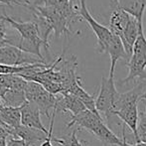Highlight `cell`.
Here are the masks:
<instances>
[{
	"label": "cell",
	"instance_id": "obj_16",
	"mask_svg": "<svg viewBox=\"0 0 146 146\" xmlns=\"http://www.w3.org/2000/svg\"><path fill=\"white\" fill-rule=\"evenodd\" d=\"M113 1L121 9L126 11L136 19L143 18L146 8V0H113Z\"/></svg>",
	"mask_w": 146,
	"mask_h": 146
},
{
	"label": "cell",
	"instance_id": "obj_8",
	"mask_svg": "<svg viewBox=\"0 0 146 146\" xmlns=\"http://www.w3.org/2000/svg\"><path fill=\"white\" fill-rule=\"evenodd\" d=\"M57 113H70L71 115H78L81 112L87 110L85 104L76 96L69 92H63L56 96V106H55Z\"/></svg>",
	"mask_w": 146,
	"mask_h": 146
},
{
	"label": "cell",
	"instance_id": "obj_6",
	"mask_svg": "<svg viewBox=\"0 0 146 146\" xmlns=\"http://www.w3.org/2000/svg\"><path fill=\"white\" fill-rule=\"evenodd\" d=\"M79 2H80L79 4L80 15L82 16L83 20H85L88 25H90L92 32L96 35V40H98V42H96V51L98 53H100V54L106 53V49H108V45H110V41H111L113 34L110 30V28L98 23L92 17L87 7V0H79Z\"/></svg>",
	"mask_w": 146,
	"mask_h": 146
},
{
	"label": "cell",
	"instance_id": "obj_19",
	"mask_svg": "<svg viewBox=\"0 0 146 146\" xmlns=\"http://www.w3.org/2000/svg\"><path fill=\"white\" fill-rule=\"evenodd\" d=\"M145 102V111L141 112L139 114V122L138 127H137V133H138L139 143H146V98L143 100Z\"/></svg>",
	"mask_w": 146,
	"mask_h": 146
},
{
	"label": "cell",
	"instance_id": "obj_20",
	"mask_svg": "<svg viewBox=\"0 0 146 146\" xmlns=\"http://www.w3.org/2000/svg\"><path fill=\"white\" fill-rule=\"evenodd\" d=\"M57 111L56 110H54L52 111V116L50 119V127H49V134L47 139L42 143L40 146H53L52 145V140H53V128H54V121H55V117H56Z\"/></svg>",
	"mask_w": 146,
	"mask_h": 146
},
{
	"label": "cell",
	"instance_id": "obj_23",
	"mask_svg": "<svg viewBox=\"0 0 146 146\" xmlns=\"http://www.w3.org/2000/svg\"><path fill=\"white\" fill-rule=\"evenodd\" d=\"M0 5H7L9 7H12L13 5L24 6V1H21V0H0Z\"/></svg>",
	"mask_w": 146,
	"mask_h": 146
},
{
	"label": "cell",
	"instance_id": "obj_1",
	"mask_svg": "<svg viewBox=\"0 0 146 146\" xmlns=\"http://www.w3.org/2000/svg\"><path fill=\"white\" fill-rule=\"evenodd\" d=\"M76 126L78 129H85L100 140L104 145L123 146V140L119 139L110 127L104 124L102 115L85 110L78 115H71V120L67 124V128Z\"/></svg>",
	"mask_w": 146,
	"mask_h": 146
},
{
	"label": "cell",
	"instance_id": "obj_21",
	"mask_svg": "<svg viewBox=\"0 0 146 146\" xmlns=\"http://www.w3.org/2000/svg\"><path fill=\"white\" fill-rule=\"evenodd\" d=\"M7 45H12V43L6 36L5 22L3 20H0V48L7 46Z\"/></svg>",
	"mask_w": 146,
	"mask_h": 146
},
{
	"label": "cell",
	"instance_id": "obj_11",
	"mask_svg": "<svg viewBox=\"0 0 146 146\" xmlns=\"http://www.w3.org/2000/svg\"><path fill=\"white\" fill-rule=\"evenodd\" d=\"M141 21H143V18H141V19H136L135 17L131 16L130 20H129L124 32L119 37L121 42H122L124 50H125V52H126L128 58H130L131 55H132L133 47H134L136 39H137V37H138L139 25H140Z\"/></svg>",
	"mask_w": 146,
	"mask_h": 146
},
{
	"label": "cell",
	"instance_id": "obj_12",
	"mask_svg": "<svg viewBox=\"0 0 146 146\" xmlns=\"http://www.w3.org/2000/svg\"><path fill=\"white\" fill-rule=\"evenodd\" d=\"M48 134L38 129L29 128V127L21 125L13 129L12 137L22 139L29 146H40L47 139Z\"/></svg>",
	"mask_w": 146,
	"mask_h": 146
},
{
	"label": "cell",
	"instance_id": "obj_2",
	"mask_svg": "<svg viewBox=\"0 0 146 146\" xmlns=\"http://www.w3.org/2000/svg\"><path fill=\"white\" fill-rule=\"evenodd\" d=\"M0 20H3L5 23L10 24L11 27L20 34V41L15 46L19 47L27 54L36 55L39 57V59L44 61V58L41 54V47L44 48V42L38 24L35 20L26 22L16 21L7 15L0 16Z\"/></svg>",
	"mask_w": 146,
	"mask_h": 146
},
{
	"label": "cell",
	"instance_id": "obj_9",
	"mask_svg": "<svg viewBox=\"0 0 146 146\" xmlns=\"http://www.w3.org/2000/svg\"><path fill=\"white\" fill-rule=\"evenodd\" d=\"M21 123L23 126L38 129V130L43 131L47 134L49 133V129H47L41 121V114L42 113L34 104L29 102H26L21 108Z\"/></svg>",
	"mask_w": 146,
	"mask_h": 146
},
{
	"label": "cell",
	"instance_id": "obj_4",
	"mask_svg": "<svg viewBox=\"0 0 146 146\" xmlns=\"http://www.w3.org/2000/svg\"><path fill=\"white\" fill-rule=\"evenodd\" d=\"M114 76H110L108 78H102L100 92L96 100V110L100 115H104L108 120V123L110 127L113 125L112 119L114 115V102L118 92L116 90L115 84L113 80Z\"/></svg>",
	"mask_w": 146,
	"mask_h": 146
},
{
	"label": "cell",
	"instance_id": "obj_10",
	"mask_svg": "<svg viewBox=\"0 0 146 146\" xmlns=\"http://www.w3.org/2000/svg\"><path fill=\"white\" fill-rule=\"evenodd\" d=\"M110 8H111V11H110V27L108 28L111 31L112 34L120 37L124 32L131 18V15L123 9H121L113 0L110 1Z\"/></svg>",
	"mask_w": 146,
	"mask_h": 146
},
{
	"label": "cell",
	"instance_id": "obj_18",
	"mask_svg": "<svg viewBox=\"0 0 146 146\" xmlns=\"http://www.w3.org/2000/svg\"><path fill=\"white\" fill-rule=\"evenodd\" d=\"M2 102L5 106L10 108H21L27 102V98L25 96V90H17L8 88L5 94L1 98Z\"/></svg>",
	"mask_w": 146,
	"mask_h": 146
},
{
	"label": "cell",
	"instance_id": "obj_14",
	"mask_svg": "<svg viewBox=\"0 0 146 146\" xmlns=\"http://www.w3.org/2000/svg\"><path fill=\"white\" fill-rule=\"evenodd\" d=\"M106 53L110 55V76H114L115 66L119 59H125L127 61L129 60L128 56H127L126 52L124 50V47H123V44L121 42L120 38L114 34L112 36L111 41H110Z\"/></svg>",
	"mask_w": 146,
	"mask_h": 146
},
{
	"label": "cell",
	"instance_id": "obj_27",
	"mask_svg": "<svg viewBox=\"0 0 146 146\" xmlns=\"http://www.w3.org/2000/svg\"><path fill=\"white\" fill-rule=\"evenodd\" d=\"M3 106H4V104H3V102H2V100L0 98V110H1Z\"/></svg>",
	"mask_w": 146,
	"mask_h": 146
},
{
	"label": "cell",
	"instance_id": "obj_15",
	"mask_svg": "<svg viewBox=\"0 0 146 146\" xmlns=\"http://www.w3.org/2000/svg\"><path fill=\"white\" fill-rule=\"evenodd\" d=\"M67 92L69 94H72L74 96H76L84 104L85 106L87 108L88 110L90 111L94 112V113L98 114V115H100V112L96 110V98H94V96L92 94H90L88 92H86V90L82 87V82H81V79L78 80L75 84L71 87L69 90ZM63 94V92H62Z\"/></svg>",
	"mask_w": 146,
	"mask_h": 146
},
{
	"label": "cell",
	"instance_id": "obj_26",
	"mask_svg": "<svg viewBox=\"0 0 146 146\" xmlns=\"http://www.w3.org/2000/svg\"><path fill=\"white\" fill-rule=\"evenodd\" d=\"M6 90H7V88L0 87V98H3V96L5 94V92H6Z\"/></svg>",
	"mask_w": 146,
	"mask_h": 146
},
{
	"label": "cell",
	"instance_id": "obj_13",
	"mask_svg": "<svg viewBox=\"0 0 146 146\" xmlns=\"http://www.w3.org/2000/svg\"><path fill=\"white\" fill-rule=\"evenodd\" d=\"M115 116L118 117L123 124H126L132 131L136 143H139L138 133H137V127L139 122V112H138V104L131 106L125 108L123 110L115 112Z\"/></svg>",
	"mask_w": 146,
	"mask_h": 146
},
{
	"label": "cell",
	"instance_id": "obj_22",
	"mask_svg": "<svg viewBox=\"0 0 146 146\" xmlns=\"http://www.w3.org/2000/svg\"><path fill=\"white\" fill-rule=\"evenodd\" d=\"M7 146H29L24 140L20 138H15V137L10 136L7 140Z\"/></svg>",
	"mask_w": 146,
	"mask_h": 146
},
{
	"label": "cell",
	"instance_id": "obj_17",
	"mask_svg": "<svg viewBox=\"0 0 146 146\" xmlns=\"http://www.w3.org/2000/svg\"><path fill=\"white\" fill-rule=\"evenodd\" d=\"M0 112H1L2 120H3V122L5 123L9 128L14 129L22 125L21 108H10V106H4L3 108L0 110Z\"/></svg>",
	"mask_w": 146,
	"mask_h": 146
},
{
	"label": "cell",
	"instance_id": "obj_5",
	"mask_svg": "<svg viewBox=\"0 0 146 146\" xmlns=\"http://www.w3.org/2000/svg\"><path fill=\"white\" fill-rule=\"evenodd\" d=\"M25 96L27 102L34 104L40 110L41 113L51 119L52 115H50V111L55 110L56 96L47 92L42 85L36 82H28L25 88Z\"/></svg>",
	"mask_w": 146,
	"mask_h": 146
},
{
	"label": "cell",
	"instance_id": "obj_25",
	"mask_svg": "<svg viewBox=\"0 0 146 146\" xmlns=\"http://www.w3.org/2000/svg\"><path fill=\"white\" fill-rule=\"evenodd\" d=\"M8 137H10V134L8 133V131L6 130L3 126H1V125H0V138L7 139Z\"/></svg>",
	"mask_w": 146,
	"mask_h": 146
},
{
	"label": "cell",
	"instance_id": "obj_3",
	"mask_svg": "<svg viewBox=\"0 0 146 146\" xmlns=\"http://www.w3.org/2000/svg\"><path fill=\"white\" fill-rule=\"evenodd\" d=\"M127 68L128 75L125 79L119 81V85H126L135 79L146 81V36L143 21H141L139 25L138 37L133 47L132 55L127 61Z\"/></svg>",
	"mask_w": 146,
	"mask_h": 146
},
{
	"label": "cell",
	"instance_id": "obj_24",
	"mask_svg": "<svg viewBox=\"0 0 146 146\" xmlns=\"http://www.w3.org/2000/svg\"><path fill=\"white\" fill-rule=\"evenodd\" d=\"M122 140H123V146H146V143H135V144H129L126 140V136H125V125L122 124Z\"/></svg>",
	"mask_w": 146,
	"mask_h": 146
},
{
	"label": "cell",
	"instance_id": "obj_7",
	"mask_svg": "<svg viewBox=\"0 0 146 146\" xmlns=\"http://www.w3.org/2000/svg\"><path fill=\"white\" fill-rule=\"evenodd\" d=\"M37 63H46L40 59H34L28 56L27 53L22 51L15 45H7L0 48V64L12 67L33 65Z\"/></svg>",
	"mask_w": 146,
	"mask_h": 146
}]
</instances>
